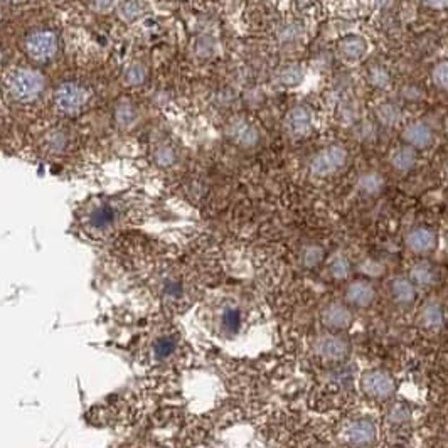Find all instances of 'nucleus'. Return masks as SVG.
<instances>
[{"instance_id":"obj_1","label":"nucleus","mask_w":448,"mask_h":448,"mask_svg":"<svg viewBox=\"0 0 448 448\" xmlns=\"http://www.w3.org/2000/svg\"><path fill=\"white\" fill-rule=\"evenodd\" d=\"M46 81L43 74L32 69H15L7 78V91L15 102H34L44 91Z\"/></svg>"},{"instance_id":"obj_2","label":"nucleus","mask_w":448,"mask_h":448,"mask_svg":"<svg viewBox=\"0 0 448 448\" xmlns=\"http://www.w3.org/2000/svg\"><path fill=\"white\" fill-rule=\"evenodd\" d=\"M26 48L27 56L31 60H34L37 62H48L51 61L54 56L57 54V49H60V41H57V36L54 34L53 31H34L31 32L26 37Z\"/></svg>"},{"instance_id":"obj_3","label":"nucleus","mask_w":448,"mask_h":448,"mask_svg":"<svg viewBox=\"0 0 448 448\" xmlns=\"http://www.w3.org/2000/svg\"><path fill=\"white\" fill-rule=\"evenodd\" d=\"M54 102L62 113L74 115V113L81 111L90 102V91L78 83H65L57 88Z\"/></svg>"},{"instance_id":"obj_4","label":"nucleus","mask_w":448,"mask_h":448,"mask_svg":"<svg viewBox=\"0 0 448 448\" xmlns=\"http://www.w3.org/2000/svg\"><path fill=\"white\" fill-rule=\"evenodd\" d=\"M361 388L372 400H388L395 395V379L386 371L372 369L366 371L361 378Z\"/></svg>"},{"instance_id":"obj_5","label":"nucleus","mask_w":448,"mask_h":448,"mask_svg":"<svg viewBox=\"0 0 448 448\" xmlns=\"http://www.w3.org/2000/svg\"><path fill=\"white\" fill-rule=\"evenodd\" d=\"M347 161V152L344 147L330 145L327 149L320 150L315 157L312 158L311 170L319 177L336 174L339 169H342Z\"/></svg>"},{"instance_id":"obj_6","label":"nucleus","mask_w":448,"mask_h":448,"mask_svg":"<svg viewBox=\"0 0 448 448\" xmlns=\"http://www.w3.org/2000/svg\"><path fill=\"white\" fill-rule=\"evenodd\" d=\"M313 351L325 361H344L349 355V344L346 339L327 334V336H319L315 339Z\"/></svg>"},{"instance_id":"obj_7","label":"nucleus","mask_w":448,"mask_h":448,"mask_svg":"<svg viewBox=\"0 0 448 448\" xmlns=\"http://www.w3.org/2000/svg\"><path fill=\"white\" fill-rule=\"evenodd\" d=\"M285 128L292 137H307L313 128V113L311 108H292L285 116Z\"/></svg>"},{"instance_id":"obj_8","label":"nucleus","mask_w":448,"mask_h":448,"mask_svg":"<svg viewBox=\"0 0 448 448\" xmlns=\"http://www.w3.org/2000/svg\"><path fill=\"white\" fill-rule=\"evenodd\" d=\"M322 324L330 330H344L353 322V313L344 304L332 302L322 311Z\"/></svg>"},{"instance_id":"obj_9","label":"nucleus","mask_w":448,"mask_h":448,"mask_svg":"<svg viewBox=\"0 0 448 448\" xmlns=\"http://www.w3.org/2000/svg\"><path fill=\"white\" fill-rule=\"evenodd\" d=\"M376 299L374 287L366 280H355L347 287L346 300L354 307H369Z\"/></svg>"},{"instance_id":"obj_10","label":"nucleus","mask_w":448,"mask_h":448,"mask_svg":"<svg viewBox=\"0 0 448 448\" xmlns=\"http://www.w3.org/2000/svg\"><path fill=\"white\" fill-rule=\"evenodd\" d=\"M378 437L374 423L369 420H359L347 428V440L355 447H371Z\"/></svg>"},{"instance_id":"obj_11","label":"nucleus","mask_w":448,"mask_h":448,"mask_svg":"<svg viewBox=\"0 0 448 448\" xmlns=\"http://www.w3.org/2000/svg\"><path fill=\"white\" fill-rule=\"evenodd\" d=\"M337 49L339 54H341L346 61L358 62L366 57L369 46H367V43L361 36H347L344 39H341Z\"/></svg>"},{"instance_id":"obj_12","label":"nucleus","mask_w":448,"mask_h":448,"mask_svg":"<svg viewBox=\"0 0 448 448\" xmlns=\"http://www.w3.org/2000/svg\"><path fill=\"white\" fill-rule=\"evenodd\" d=\"M406 245L413 253H428L437 246V236L428 228H414L406 236Z\"/></svg>"},{"instance_id":"obj_13","label":"nucleus","mask_w":448,"mask_h":448,"mask_svg":"<svg viewBox=\"0 0 448 448\" xmlns=\"http://www.w3.org/2000/svg\"><path fill=\"white\" fill-rule=\"evenodd\" d=\"M403 138L408 145L426 149V147H430L431 142H433V132H431V128L426 123H423V121H414V123H409L408 127L405 128Z\"/></svg>"},{"instance_id":"obj_14","label":"nucleus","mask_w":448,"mask_h":448,"mask_svg":"<svg viewBox=\"0 0 448 448\" xmlns=\"http://www.w3.org/2000/svg\"><path fill=\"white\" fill-rule=\"evenodd\" d=\"M389 292H391V297L396 300L398 304H413L414 297H416V290H414L413 282H409L408 278H403V276H398V278L391 280L389 283Z\"/></svg>"},{"instance_id":"obj_15","label":"nucleus","mask_w":448,"mask_h":448,"mask_svg":"<svg viewBox=\"0 0 448 448\" xmlns=\"http://www.w3.org/2000/svg\"><path fill=\"white\" fill-rule=\"evenodd\" d=\"M420 324L426 330H438L443 325V311L438 304H426L420 312Z\"/></svg>"},{"instance_id":"obj_16","label":"nucleus","mask_w":448,"mask_h":448,"mask_svg":"<svg viewBox=\"0 0 448 448\" xmlns=\"http://www.w3.org/2000/svg\"><path fill=\"white\" fill-rule=\"evenodd\" d=\"M416 164V154L412 147H400L391 154V165L400 172H408Z\"/></svg>"},{"instance_id":"obj_17","label":"nucleus","mask_w":448,"mask_h":448,"mask_svg":"<svg viewBox=\"0 0 448 448\" xmlns=\"http://www.w3.org/2000/svg\"><path fill=\"white\" fill-rule=\"evenodd\" d=\"M412 280L420 287H431L437 282V270L430 263L420 262L412 268Z\"/></svg>"},{"instance_id":"obj_18","label":"nucleus","mask_w":448,"mask_h":448,"mask_svg":"<svg viewBox=\"0 0 448 448\" xmlns=\"http://www.w3.org/2000/svg\"><path fill=\"white\" fill-rule=\"evenodd\" d=\"M229 135L233 137L234 142H238V144H241L245 147L254 145L258 142L257 130L251 127V125L245 123V121H238V123H234L231 127V133H229Z\"/></svg>"},{"instance_id":"obj_19","label":"nucleus","mask_w":448,"mask_h":448,"mask_svg":"<svg viewBox=\"0 0 448 448\" xmlns=\"http://www.w3.org/2000/svg\"><path fill=\"white\" fill-rule=\"evenodd\" d=\"M358 187L364 192V194H369V196L378 194V192H381V189L384 187V179L376 172L364 174L359 177Z\"/></svg>"},{"instance_id":"obj_20","label":"nucleus","mask_w":448,"mask_h":448,"mask_svg":"<svg viewBox=\"0 0 448 448\" xmlns=\"http://www.w3.org/2000/svg\"><path fill=\"white\" fill-rule=\"evenodd\" d=\"M329 271L336 280H346L347 276L351 275L349 259H347L344 254H336V257L330 259Z\"/></svg>"},{"instance_id":"obj_21","label":"nucleus","mask_w":448,"mask_h":448,"mask_svg":"<svg viewBox=\"0 0 448 448\" xmlns=\"http://www.w3.org/2000/svg\"><path fill=\"white\" fill-rule=\"evenodd\" d=\"M322 259H324V250H322L320 246L311 245L304 250L302 263L307 268H313V266L320 265Z\"/></svg>"},{"instance_id":"obj_22","label":"nucleus","mask_w":448,"mask_h":448,"mask_svg":"<svg viewBox=\"0 0 448 448\" xmlns=\"http://www.w3.org/2000/svg\"><path fill=\"white\" fill-rule=\"evenodd\" d=\"M431 78H433L435 85L442 90H448V62H440L438 66H435Z\"/></svg>"},{"instance_id":"obj_23","label":"nucleus","mask_w":448,"mask_h":448,"mask_svg":"<svg viewBox=\"0 0 448 448\" xmlns=\"http://www.w3.org/2000/svg\"><path fill=\"white\" fill-rule=\"evenodd\" d=\"M145 69L144 66L140 65H135V66H130V68L127 69V73H125V81H127V85H140V83L145 81Z\"/></svg>"},{"instance_id":"obj_24","label":"nucleus","mask_w":448,"mask_h":448,"mask_svg":"<svg viewBox=\"0 0 448 448\" xmlns=\"http://www.w3.org/2000/svg\"><path fill=\"white\" fill-rule=\"evenodd\" d=\"M378 115L384 123H396L398 118H400V113H398L396 108L391 107V104H383V107L379 108Z\"/></svg>"},{"instance_id":"obj_25","label":"nucleus","mask_w":448,"mask_h":448,"mask_svg":"<svg viewBox=\"0 0 448 448\" xmlns=\"http://www.w3.org/2000/svg\"><path fill=\"white\" fill-rule=\"evenodd\" d=\"M223 324L226 329L236 330L238 325H240V313H238V311H233V308L226 311L223 317Z\"/></svg>"},{"instance_id":"obj_26","label":"nucleus","mask_w":448,"mask_h":448,"mask_svg":"<svg viewBox=\"0 0 448 448\" xmlns=\"http://www.w3.org/2000/svg\"><path fill=\"white\" fill-rule=\"evenodd\" d=\"M116 118L121 125H130L133 121V110L130 108V104H121L116 111Z\"/></svg>"},{"instance_id":"obj_27","label":"nucleus","mask_w":448,"mask_h":448,"mask_svg":"<svg viewBox=\"0 0 448 448\" xmlns=\"http://www.w3.org/2000/svg\"><path fill=\"white\" fill-rule=\"evenodd\" d=\"M300 79H302V73H300V71L297 68H290L283 73L282 83H285V85H297Z\"/></svg>"},{"instance_id":"obj_28","label":"nucleus","mask_w":448,"mask_h":448,"mask_svg":"<svg viewBox=\"0 0 448 448\" xmlns=\"http://www.w3.org/2000/svg\"><path fill=\"white\" fill-rule=\"evenodd\" d=\"M172 349H174L172 341H170V339H162V341L156 346V354L161 355V358H165V355L172 353Z\"/></svg>"},{"instance_id":"obj_29","label":"nucleus","mask_w":448,"mask_h":448,"mask_svg":"<svg viewBox=\"0 0 448 448\" xmlns=\"http://www.w3.org/2000/svg\"><path fill=\"white\" fill-rule=\"evenodd\" d=\"M371 78H372V81L376 83V85H381V86L388 85V81H389V79H388V74H386V71L381 69V68H378V69L372 71Z\"/></svg>"},{"instance_id":"obj_30","label":"nucleus","mask_w":448,"mask_h":448,"mask_svg":"<svg viewBox=\"0 0 448 448\" xmlns=\"http://www.w3.org/2000/svg\"><path fill=\"white\" fill-rule=\"evenodd\" d=\"M172 161H174V156L170 154V150H164V152L158 154V164L167 165V164H170Z\"/></svg>"},{"instance_id":"obj_31","label":"nucleus","mask_w":448,"mask_h":448,"mask_svg":"<svg viewBox=\"0 0 448 448\" xmlns=\"http://www.w3.org/2000/svg\"><path fill=\"white\" fill-rule=\"evenodd\" d=\"M426 6L433 7V9H445L448 7V0H423Z\"/></svg>"},{"instance_id":"obj_32","label":"nucleus","mask_w":448,"mask_h":448,"mask_svg":"<svg viewBox=\"0 0 448 448\" xmlns=\"http://www.w3.org/2000/svg\"><path fill=\"white\" fill-rule=\"evenodd\" d=\"M111 0H96V6L100 7V9H107V7H110Z\"/></svg>"},{"instance_id":"obj_33","label":"nucleus","mask_w":448,"mask_h":448,"mask_svg":"<svg viewBox=\"0 0 448 448\" xmlns=\"http://www.w3.org/2000/svg\"><path fill=\"white\" fill-rule=\"evenodd\" d=\"M4 2H9V4H24L26 0H4Z\"/></svg>"},{"instance_id":"obj_34","label":"nucleus","mask_w":448,"mask_h":448,"mask_svg":"<svg viewBox=\"0 0 448 448\" xmlns=\"http://www.w3.org/2000/svg\"><path fill=\"white\" fill-rule=\"evenodd\" d=\"M445 169H447V175H448V164H447V167H445Z\"/></svg>"},{"instance_id":"obj_35","label":"nucleus","mask_w":448,"mask_h":448,"mask_svg":"<svg viewBox=\"0 0 448 448\" xmlns=\"http://www.w3.org/2000/svg\"><path fill=\"white\" fill-rule=\"evenodd\" d=\"M0 60H2V54H0Z\"/></svg>"}]
</instances>
